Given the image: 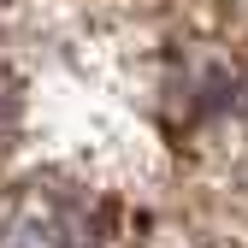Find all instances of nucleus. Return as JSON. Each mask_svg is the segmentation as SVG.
Returning a JSON list of instances; mask_svg holds the SVG:
<instances>
[{
    "instance_id": "nucleus-1",
    "label": "nucleus",
    "mask_w": 248,
    "mask_h": 248,
    "mask_svg": "<svg viewBox=\"0 0 248 248\" xmlns=\"http://www.w3.org/2000/svg\"><path fill=\"white\" fill-rule=\"evenodd\" d=\"M0 248H107L95 213H77L71 201H24L0 219Z\"/></svg>"
},
{
    "instance_id": "nucleus-2",
    "label": "nucleus",
    "mask_w": 248,
    "mask_h": 248,
    "mask_svg": "<svg viewBox=\"0 0 248 248\" xmlns=\"http://www.w3.org/2000/svg\"><path fill=\"white\" fill-rule=\"evenodd\" d=\"M12 118H18V83H12L6 65H0V130H12Z\"/></svg>"
}]
</instances>
